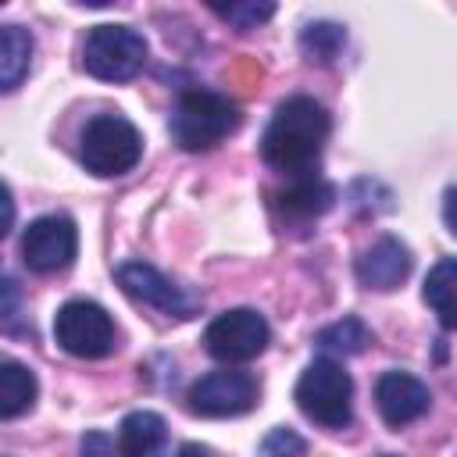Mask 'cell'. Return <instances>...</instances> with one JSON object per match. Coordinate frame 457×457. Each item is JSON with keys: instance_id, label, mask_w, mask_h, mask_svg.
I'll use <instances>...</instances> for the list:
<instances>
[{"instance_id": "484cf974", "label": "cell", "mask_w": 457, "mask_h": 457, "mask_svg": "<svg viewBox=\"0 0 457 457\" xmlns=\"http://www.w3.org/2000/svg\"><path fill=\"white\" fill-rule=\"evenodd\" d=\"M378 457H400V453H378Z\"/></svg>"}, {"instance_id": "7c38bea8", "label": "cell", "mask_w": 457, "mask_h": 457, "mask_svg": "<svg viewBox=\"0 0 457 457\" xmlns=\"http://www.w3.org/2000/svg\"><path fill=\"white\" fill-rule=\"evenodd\" d=\"M411 264H414V257H411L407 243H400L396 236H382V239H375V243L357 257L353 271H357V282H361L364 289L389 293V289H396V286L411 275Z\"/></svg>"}, {"instance_id": "5bb4252c", "label": "cell", "mask_w": 457, "mask_h": 457, "mask_svg": "<svg viewBox=\"0 0 457 457\" xmlns=\"http://www.w3.org/2000/svg\"><path fill=\"white\" fill-rule=\"evenodd\" d=\"M118 453L121 457H164L168 453V425L154 411H132L118 425Z\"/></svg>"}, {"instance_id": "d6986e66", "label": "cell", "mask_w": 457, "mask_h": 457, "mask_svg": "<svg viewBox=\"0 0 457 457\" xmlns=\"http://www.w3.org/2000/svg\"><path fill=\"white\" fill-rule=\"evenodd\" d=\"M346 46V29L339 21H307L300 32V50L311 64H332Z\"/></svg>"}, {"instance_id": "44dd1931", "label": "cell", "mask_w": 457, "mask_h": 457, "mask_svg": "<svg viewBox=\"0 0 457 457\" xmlns=\"http://www.w3.org/2000/svg\"><path fill=\"white\" fill-rule=\"evenodd\" d=\"M303 453H307L303 436L293 432V428H286V425L271 428V432L261 439V446H257V457H303Z\"/></svg>"}, {"instance_id": "7a4b0ae2", "label": "cell", "mask_w": 457, "mask_h": 457, "mask_svg": "<svg viewBox=\"0 0 457 457\" xmlns=\"http://www.w3.org/2000/svg\"><path fill=\"white\" fill-rule=\"evenodd\" d=\"M243 114L239 107L214 93V89H186L171 111V139L189 150V154H204V150H214L221 139H228L236 129H239Z\"/></svg>"}, {"instance_id": "7402d4cb", "label": "cell", "mask_w": 457, "mask_h": 457, "mask_svg": "<svg viewBox=\"0 0 457 457\" xmlns=\"http://www.w3.org/2000/svg\"><path fill=\"white\" fill-rule=\"evenodd\" d=\"M79 457H121L111 443V436L104 432H86L82 443H79Z\"/></svg>"}, {"instance_id": "52a82bcc", "label": "cell", "mask_w": 457, "mask_h": 457, "mask_svg": "<svg viewBox=\"0 0 457 457\" xmlns=\"http://www.w3.org/2000/svg\"><path fill=\"white\" fill-rule=\"evenodd\" d=\"M271 328L253 307H232L204 328V350L221 364H246L264 353Z\"/></svg>"}, {"instance_id": "ffe728a7", "label": "cell", "mask_w": 457, "mask_h": 457, "mask_svg": "<svg viewBox=\"0 0 457 457\" xmlns=\"http://www.w3.org/2000/svg\"><path fill=\"white\" fill-rule=\"evenodd\" d=\"M211 11H214L218 18H225L232 29L250 32V29L264 25V21L275 14V4H211Z\"/></svg>"}, {"instance_id": "30bf717a", "label": "cell", "mask_w": 457, "mask_h": 457, "mask_svg": "<svg viewBox=\"0 0 457 457\" xmlns=\"http://www.w3.org/2000/svg\"><path fill=\"white\" fill-rule=\"evenodd\" d=\"M114 278H118V286H121L132 300H139V303L161 311L164 318L186 321V318H193L196 307H200V300H196L193 293H186L179 282H171L168 275H161L154 264L125 261V264H118Z\"/></svg>"}, {"instance_id": "cb8c5ba5", "label": "cell", "mask_w": 457, "mask_h": 457, "mask_svg": "<svg viewBox=\"0 0 457 457\" xmlns=\"http://www.w3.org/2000/svg\"><path fill=\"white\" fill-rule=\"evenodd\" d=\"M443 221H446V228L457 236V186H450V189L443 193Z\"/></svg>"}, {"instance_id": "e0dca14e", "label": "cell", "mask_w": 457, "mask_h": 457, "mask_svg": "<svg viewBox=\"0 0 457 457\" xmlns=\"http://www.w3.org/2000/svg\"><path fill=\"white\" fill-rule=\"evenodd\" d=\"M29 64H32V36L21 25H4L0 29V86H4V93L21 86V79L29 75Z\"/></svg>"}, {"instance_id": "603a6c76", "label": "cell", "mask_w": 457, "mask_h": 457, "mask_svg": "<svg viewBox=\"0 0 457 457\" xmlns=\"http://www.w3.org/2000/svg\"><path fill=\"white\" fill-rule=\"evenodd\" d=\"M18 321V282L4 275V332H14Z\"/></svg>"}, {"instance_id": "8fae6325", "label": "cell", "mask_w": 457, "mask_h": 457, "mask_svg": "<svg viewBox=\"0 0 457 457\" xmlns=\"http://www.w3.org/2000/svg\"><path fill=\"white\" fill-rule=\"evenodd\" d=\"M428 403H432L428 386L411 371L393 368V371H382L375 382V407L389 428H403L418 421L428 411Z\"/></svg>"}, {"instance_id": "9a60e30c", "label": "cell", "mask_w": 457, "mask_h": 457, "mask_svg": "<svg viewBox=\"0 0 457 457\" xmlns=\"http://www.w3.org/2000/svg\"><path fill=\"white\" fill-rule=\"evenodd\" d=\"M421 296L443 328H457V257H443L428 268Z\"/></svg>"}, {"instance_id": "6da1fadb", "label": "cell", "mask_w": 457, "mask_h": 457, "mask_svg": "<svg viewBox=\"0 0 457 457\" xmlns=\"http://www.w3.org/2000/svg\"><path fill=\"white\" fill-rule=\"evenodd\" d=\"M328 132H332V118L314 96H289L275 107L261 136V157L268 168L282 171L286 179L314 175Z\"/></svg>"}, {"instance_id": "2e32d148", "label": "cell", "mask_w": 457, "mask_h": 457, "mask_svg": "<svg viewBox=\"0 0 457 457\" xmlns=\"http://www.w3.org/2000/svg\"><path fill=\"white\" fill-rule=\"evenodd\" d=\"M36 393H39V382L36 375L21 364V361H4L0 364V418L11 421L18 414H25L32 403H36Z\"/></svg>"}, {"instance_id": "4fadbf2b", "label": "cell", "mask_w": 457, "mask_h": 457, "mask_svg": "<svg viewBox=\"0 0 457 457\" xmlns=\"http://www.w3.org/2000/svg\"><path fill=\"white\" fill-rule=\"evenodd\" d=\"M336 204V186L318 175H296L286 189L271 193V211H278L286 221H314Z\"/></svg>"}, {"instance_id": "9c48e42d", "label": "cell", "mask_w": 457, "mask_h": 457, "mask_svg": "<svg viewBox=\"0 0 457 457\" xmlns=\"http://www.w3.org/2000/svg\"><path fill=\"white\" fill-rule=\"evenodd\" d=\"M75 250H79V232L68 214H43L29 221L21 232V261L29 271L39 275L64 271L75 261Z\"/></svg>"}, {"instance_id": "277c9868", "label": "cell", "mask_w": 457, "mask_h": 457, "mask_svg": "<svg viewBox=\"0 0 457 457\" xmlns=\"http://www.w3.org/2000/svg\"><path fill=\"white\" fill-rule=\"evenodd\" d=\"M143 157V136L125 114H96L79 136V161L100 179L125 175Z\"/></svg>"}, {"instance_id": "ba28073f", "label": "cell", "mask_w": 457, "mask_h": 457, "mask_svg": "<svg viewBox=\"0 0 457 457\" xmlns=\"http://www.w3.org/2000/svg\"><path fill=\"white\" fill-rule=\"evenodd\" d=\"M253 403H257V382L250 371H236V368L207 371L186 393V407L196 418H236L246 414Z\"/></svg>"}, {"instance_id": "d4e9b609", "label": "cell", "mask_w": 457, "mask_h": 457, "mask_svg": "<svg viewBox=\"0 0 457 457\" xmlns=\"http://www.w3.org/2000/svg\"><path fill=\"white\" fill-rule=\"evenodd\" d=\"M175 457H218L211 446H200V443H182Z\"/></svg>"}, {"instance_id": "8992f818", "label": "cell", "mask_w": 457, "mask_h": 457, "mask_svg": "<svg viewBox=\"0 0 457 457\" xmlns=\"http://www.w3.org/2000/svg\"><path fill=\"white\" fill-rule=\"evenodd\" d=\"M54 339L64 353L96 361L114 350V321L93 300H68L54 314Z\"/></svg>"}, {"instance_id": "5b68a950", "label": "cell", "mask_w": 457, "mask_h": 457, "mask_svg": "<svg viewBox=\"0 0 457 457\" xmlns=\"http://www.w3.org/2000/svg\"><path fill=\"white\" fill-rule=\"evenodd\" d=\"M146 64V39L129 25H96L82 43V68L100 82H125Z\"/></svg>"}, {"instance_id": "ac0fdd59", "label": "cell", "mask_w": 457, "mask_h": 457, "mask_svg": "<svg viewBox=\"0 0 457 457\" xmlns=\"http://www.w3.org/2000/svg\"><path fill=\"white\" fill-rule=\"evenodd\" d=\"M371 343V332L361 318H339L332 325H325L318 336H314V346L325 353V357H353V353H364Z\"/></svg>"}, {"instance_id": "3957f363", "label": "cell", "mask_w": 457, "mask_h": 457, "mask_svg": "<svg viewBox=\"0 0 457 457\" xmlns=\"http://www.w3.org/2000/svg\"><path fill=\"white\" fill-rule=\"evenodd\" d=\"M293 400L307 421L328 432H339L353 421V382L336 357H314L296 378Z\"/></svg>"}]
</instances>
